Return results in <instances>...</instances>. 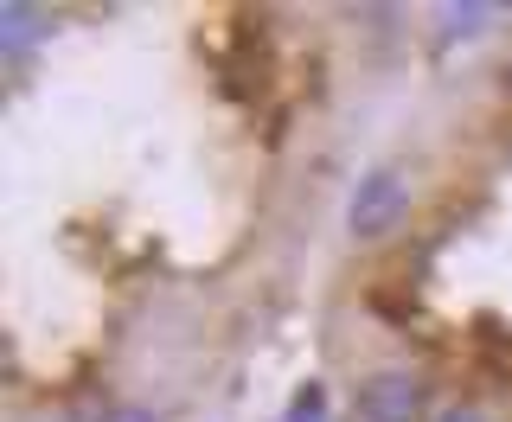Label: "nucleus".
Masks as SVG:
<instances>
[{"instance_id":"1","label":"nucleus","mask_w":512,"mask_h":422,"mask_svg":"<svg viewBox=\"0 0 512 422\" xmlns=\"http://www.w3.org/2000/svg\"><path fill=\"white\" fill-rule=\"evenodd\" d=\"M397 211H404V173L378 167V173H365V180H359V192H352L346 224H352V237H384L397 224Z\"/></svg>"},{"instance_id":"2","label":"nucleus","mask_w":512,"mask_h":422,"mask_svg":"<svg viewBox=\"0 0 512 422\" xmlns=\"http://www.w3.org/2000/svg\"><path fill=\"white\" fill-rule=\"evenodd\" d=\"M359 416L365 422H423V384L410 371H378L359 384Z\"/></svg>"},{"instance_id":"3","label":"nucleus","mask_w":512,"mask_h":422,"mask_svg":"<svg viewBox=\"0 0 512 422\" xmlns=\"http://www.w3.org/2000/svg\"><path fill=\"white\" fill-rule=\"evenodd\" d=\"M39 26H45V20H39V13H32V7H0V45H7L13 58H20L26 45L39 39Z\"/></svg>"},{"instance_id":"4","label":"nucleus","mask_w":512,"mask_h":422,"mask_svg":"<svg viewBox=\"0 0 512 422\" xmlns=\"http://www.w3.org/2000/svg\"><path fill=\"white\" fill-rule=\"evenodd\" d=\"M442 26H448V39H474L480 26H493V7H448Z\"/></svg>"},{"instance_id":"5","label":"nucleus","mask_w":512,"mask_h":422,"mask_svg":"<svg viewBox=\"0 0 512 422\" xmlns=\"http://www.w3.org/2000/svg\"><path fill=\"white\" fill-rule=\"evenodd\" d=\"M320 416H327V397H320L314 384H308V391L295 397V410H288V422H320Z\"/></svg>"},{"instance_id":"6","label":"nucleus","mask_w":512,"mask_h":422,"mask_svg":"<svg viewBox=\"0 0 512 422\" xmlns=\"http://www.w3.org/2000/svg\"><path fill=\"white\" fill-rule=\"evenodd\" d=\"M103 422H154V416H148V410H109Z\"/></svg>"},{"instance_id":"7","label":"nucleus","mask_w":512,"mask_h":422,"mask_svg":"<svg viewBox=\"0 0 512 422\" xmlns=\"http://www.w3.org/2000/svg\"><path fill=\"white\" fill-rule=\"evenodd\" d=\"M442 422H487V416H474V410H448Z\"/></svg>"}]
</instances>
